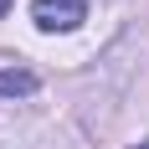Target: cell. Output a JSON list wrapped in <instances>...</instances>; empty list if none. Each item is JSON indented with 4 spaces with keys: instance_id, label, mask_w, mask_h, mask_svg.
<instances>
[{
    "instance_id": "obj_1",
    "label": "cell",
    "mask_w": 149,
    "mask_h": 149,
    "mask_svg": "<svg viewBox=\"0 0 149 149\" xmlns=\"http://www.w3.org/2000/svg\"><path fill=\"white\" fill-rule=\"evenodd\" d=\"M31 21L41 31H77L88 21V0H31Z\"/></svg>"
},
{
    "instance_id": "obj_2",
    "label": "cell",
    "mask_w": 149,
    "mask_h": 149,
    "mask_svg": "<svg viewBox=\"0 0 149 149\" xmlns=\"http://www.w3.org/2000/svg\"><path fill=\"white\" fill-rule=\"evenodd\" d=\"M26 93H36V72H26V67L0 72V98H26Z\"/></svg>"
},
{
    "instance_id": "obj_3",
    "label": "cell",
    "mask_w": 149,
    "mask_h": 149,
    "mask_svg": "<svg viewBox=\"0 0 149 149\" xmlns=\"http://www.w3.org/2000/svg\"><path fill=\"white\" fill-rule=\"evenodd\" d=\"M5 10H10V0H0V15H5Z\"/></svg>"
},
{
    "instance_id": "obj_4",
    "label": "cell",
    "mask_w": 149,
    "mask_h": 149,
    "mask_svg": "<svg viewBox=\"0 0 149 149\" xmlns=\"http://www.w3.org/2000/svg\"><path fill=\"white\" fill-rule=\"evenodd\" d=\"M134 149H149V144H134Z\"/></svg>"
}]
</instances>
